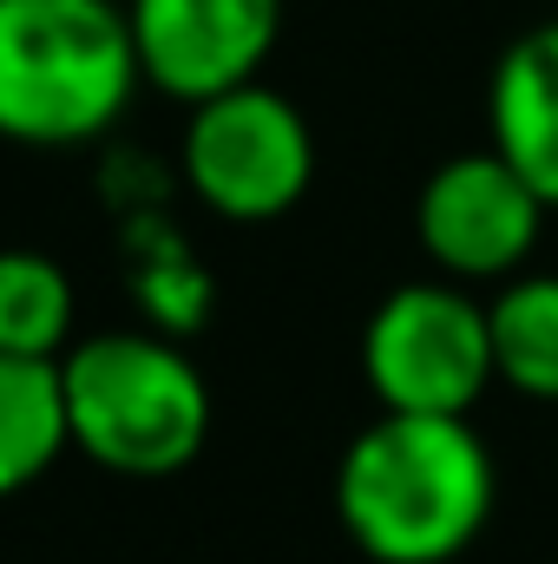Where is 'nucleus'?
<instances>
[{
	"label": "nucleus",
	"instance_id": "1",
	"mask_svg": "<svg viewBox=\"0 0 558 564\" xmlns=\"http://www.w3.org/2000/svg\"><path fill=\"white\" fill-rule=\"evenodd\" d=\"M493 499V446L453 414H375L335 459V519L375 564H453Z\"/></svg>",
	"mask_w": 558,
	"mask_h": 564
},
{
	"label": "nucleus",
	"instance_id": "2",
	"mask_svg": "<svg viewBox=\"0 0 558 564\" xmlns=\"http://www.w3.org/2000/svg\"><path fill=\"white\" fill-rule=\"evenodd\" d=\"M144 86L119 0H0V139L33 151L106 139Z\"/></svg>",
	"mask_w": 558,
	"mask_h": 564
},
{
	"label": "nucleus",
	"instance_id": "3",
	"mask_svg": "<svg viewBox=\"0 0 558 564\" xmlns=\"http://www.w3.org/2000/svg\"><path fill=\"white\" fill-rule=\"evenodd\" d=\"M73 453L119 479H171L211 440V388L197 361L144 328H106L60 355Z\"/></svg>",
	"mask_w": 558,
	"mask_h": 564
},
{
	"label": "nucleus",
	"instance_id": "4",
	"mask_svg": "<svg viewBox=\"0 0 558 564\" xmlns=\"http://www.w3.org/2000/svg\"><path fill=\"white\" fill-rule=\"evenodd\" d=\"M362 381L382 414L473 421V408L500 388L486 302L453 276L388 289L362 328Z\"/></svg>",
	"mask_w": 558,
	"mask_h": 564
},
{
	"label": "nucleus",
	"instance_id": "5",
	"mask_svg": "<svg viewBox=\"0 0 558 564\" xmlns=\"http://www.w3.org/2000/svg\"><path fill=\"white\" fill-rule=\"evenodd\" d=\"M178 164L197 204L217 210L224 224H277L309 197L315 139H309V119L277 86L250 79L191 106Z\"/></svg>",
	"mask_w": 558,
	"mask_h": 564
},
{
	"label": "nucleus",
	"instance_id": "6",
	"mask_svg": "<svg viewBox=\"0 0 558 564\" xmlns=\"http://www.w3.org/2000/svg\"><path fill=\"white\" fill-rule=\"evenodd\" d=\"M546 197L486 144V151H453L447 164L427 171L415 197V237L440 276L466 289H500L526 276L533 250L546 237Z\"/></svg>",
	"mask_w": 558,
	"mask_h": 564
},
{
	"label": "nucleus",
	"instance_id": "7",
	"mask_svg": "<svg viewBox=\"0 0 558 564\" xmlns=\"http://www.w3.org/2000/svg\"><path fill=\"white\" fill-rule=\"evenodd\" d=\"M126 20L144 86L178 106H204L264 73L282 33V0H126Z\"/></svg>",
	"mask_w": 558,
	"mask_h": 564
},
{
	"label": "nucleus",
	"instance_id": "8",
	"mask_svg": "<svg viewBox=\"0 0 558 564\" xmlns=\"http://www.w3.org/2000/svg\"><path fill=\"white\" fill-rule=\"evenodd\" d=\"M486 132H493L486 144L558 217V20L526 26L500 53L493 79H486Z\"/></svg>",
	"mask_w": 558,
	"mask_h": 564
},
{
	"label": "nucleus",
	"instance_id": "9",
	"mask_svg": "<svg viewBox=\"0 0 558 564\" xmlns=\"http://www.w3.org/2000/svg\"><path fill=\"white\" fill-rule=\"evenodd\" d=\"M66 446H73V426H66L60 361L0 355V499L46 479Z\"/></svg>",
	"mask_w": 558,
	"mask_h": 564
},
{
	"label": "nucleus",
	"instance_id": "10",
	"mask_svg": "<svg viewBox=\"0 0 558 564\" xmlns=\"http://www.w3.org/2000/svg\"><path fill=\"white\" fill-rule=\"evenodd\" d=\"M486 315H493L500 388L539 408H558V270H526V276L500 282Z\"/></svg>",
	"mask_w": 558,
	"mask_h": 564
},
{
	"label": "nucleus",
	"instance_id": "11",
	"mask_svg": "<svg viewBox=\"0 0 558 564\" xmlns=\"http://www.w3.org/2000/svg\"><path fill=\"white\" fill-rule=\"evenodd\" d=\"M73 276L46 250H0V355L60 361L73 335Z\"/></svg>",
	"mask_w": 558,
	"mask_h": 564
}]
</instances>
